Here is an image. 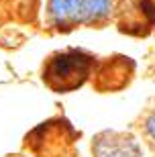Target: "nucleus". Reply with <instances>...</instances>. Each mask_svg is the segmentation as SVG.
<instances>
[{
	"label": "nucleus",
	"mask_w": 155,
	"mask_h": 157,
	"mask_svg": "<svg viewBox=\"0 0 155 157\" xmlns=\"http://www.w3.org/2000/svg\"><path fill=\"white\" fill-rule=\"evenodd\" d=\"M47 21L59 33L84 25V0H47Z\"/></svg>",
	"instance_id": "obj_3"
},
{
	"label": "nucleus",
	"mask_w": 155,
	"mask_h": 157,
	"mask_svg": "<svg viewBox=\"0 0 155 157\" xmlns=\"http://www.w3.org/2000/svg\"><path fill=\"white\" fill-rule=\"evenodd\" d=\"M141 131H143L145 139H147L151 145L155 147V106L145 112L143 122H141Z\"/></svg>",
	"instance_id": "obj_5"
},
{
	"label": "nucleus",
	"mask_w": 155,
	"mask_h": 157,
	"mask_svg": "<svg viewBox=\"0 0 155 157\" xmlns=\"http://www.w3.org/2000/svg\"><path fill=\"white\" fill-rule=\"evenodd\" d=\"M65 157H76V155H65Z\"/></svg>",
	"instance_id": "obj_6"
},
{
	"label": "nucleus",
	"mask_w": 155,
	"mask_h": 157,
	"mask_svg": "<svg viewBox=\"0 0 155 157\" xmlns=\"http://www.w3.org/2000/svg\"><path fill=\"white\" fill-rule=\"evenodd\" d=\"M96 57L86 49L68 47L51 53L43 63V82L49 90L57 94H68L82 88L96 71Z\"/></svg>",
	"instance_id": "obj_1"
},
{
	"label": "nucleus",
	"mask_w": 155,
	"mask_h": 157,
	"mask_svg": "<svg viewBox=\"0 0 155 157\" xmlns=\"http://www.w3.org/2000/svg\"><path fill=\"white\" fill-rule=\"evenodd\" d=\"M114 10V0H84V25L98 27L108 23Z\"/></svg>",
	"instance_id": "obj_4"
},
{
	"label": "nucleus",
	"mask_w": 155,
	"mask_h": 157,
	"mask_svg": "<svg viewBox=\"0 0 155 157\" xmlns=\"http://www.w3.org/2000/svg\"><path fill=\"white\" fill-rule=\"evenodd\" d=\"M94 157H147L143 143L131 133L102 131L92 139Z\"/></svg>",
	"instance_id": "obj_2"
}]
</instances>
